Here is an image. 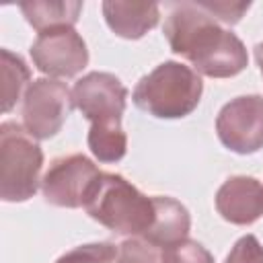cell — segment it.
<instances>
[{
    "label": "cell",
    "instance_id": "obj_1",
    "mask_svg": "<svg viewBox=\"0 0 263 263\" xmlns=\"http://www.w3.org/2000/svg\"><path fill=\"white\" fill-rule=\"evenodd\" d=\"M164 37L175 53L210 78L236 76L249 64L245 43L230 29L220 27L197 2L173 6L164 21Z\"/></svg>",
    "mask_w": 263,
    "mask_h": 263
},
{
    "label": "cell",
    "instance_id": "obj_2",
    "mask_svg": "<svg viewBox=\"0 0 263 263\" xmlns=\"http://www.w3.org/2000/svg\"><path fill=\"white\" fill-rule=\"evenodd\" d=\"M86 214L119 236H144L154 220V201L117 173H101L86 193Z\"/></svg>",
    "mask_w": 263,
    "mask_h": 263
},
{
    "label": "cell",
    "instance_id": "obj_3",
    "mask_svg": "<svg viewBox=\"0 0 263 263\" xmlns=\"http://www.w3.org/2000/svg\"><path fill=\"white\" fill-rule=\"evenodd\" d=\"M203 92L199 74L181 62H162L142 76L132 92L138 109L158 119H181L195 111Z\"/></svg>",
    "mask_w": 263,
    "mask_h": 263
},
{
    "label": "cell",
    "instance_id": "obj_4",
    "mask_svg": "<svg viewBox=\"0 0 263 263\" xmlns=\"http://www.w3.org/2000/svg\"><path fill=\"white\" fill-rule=\"evenodd\" d=\"M43 150L16 121L0 125V197L16 203L37 193Z\"/></svg>",
    "mask_w": 263,
    "mask_h": 263
},
{
    "label": "cell",
    "instance_id": "obj_5",
    "mask_svg": "<svg viewBox=\"0 0 263 263\" xmlns=\"http://www.w3.org/2000/svg\"><path fill=\"white\" fill-rule=\"evenodd\" d=\"M74 109L72 90L55 78H37L23 97V127L35 140L53 138Z\"/></svg>",
    "mask_w": 263,
    "mask_h": 263
},
{
    "label": "cell",
    "instance_id": "obj_6",
    "mask_svg": "<svg viewBox=\"0 0 263 263\" xmlns=\"http://www.w3.org/2000/svg\"><path fill=\"white\" fill-rule=\"evenodd\" d=\"M220 142L236 154H253L263 148V97L242 95L228 101L216 117Z\"/></svg>",
    "mask_w": 263,
    "mask_h": 263
},
{
    "label": "cell",
    "instance_id": "obj_7",
    "mask_svg": "<svg viewBox=\"0 0 263 263\" xmlns=\"http://www.w3.org/2000/svg\"><path fill=\"white\" fill-rule=\"evenodd\" d=\"M33 66L58 78H72L88 64V49L74 27H60L39 33L31 45Z\"/></svg>",
    "mask_w": 263,
    "mask_h": 263
},
{
    "label": "cell",
    "instance_id": "obj_8",
    "mask_svg": "<svg viewBox=\"0 0 263 263\" xmlns=\"http://www.w3.org/2000/svg\"><path fill=\"white\" fill-rule=\"evenodd\" d=\"M101 175L97 164L84 154L55 158L41 179V191L47 203L58 208H82L88 189Z\"/></svg>",
    "mask_w": 263,
    "mask_h": 263
},
{
    "label": "cell",
    "instance_id": "obj_9",
    "mask_svg": "<svg viewBox=\"0 0 263 263\" xmlns=\"http://www.w3.org/2000/svg\"><path fill=\"white\" fill-rule=\"evenodd\" d=\"M74 107L90 123L121 121L127 101V88L123 82L109 72H88L78 78L72 86Z\"/></svg>",
    "mask_w": 263,
    "mask_h": 263
},
{
    "label": "cell",
    "instance_id": "obj_10",
    "mask_svg": "<svg viewBox=\"0 0 263 263\" xmlns=\"http://www.w3.org/2000/svg\"><path fill=\"white\" fill-rule=\"evenodd\" d=\"M216 210L236 226L257 222L263 216V183L247 175L226 179L216 191Z\"/></svg>",
    "mask_w": 263,
    "mask_h": 263
},
{
    "label": "cell",
    "instance_id": "obj_11",
    "mask_svg": "<svg viewBox=\"0 0 263 263\" xmlns=\"http://www.w3.org/2000/svg\"><path fill=\"white\" fill-rule=\"evenodd\" d=\"M101 8L109 29L123 39H140L160 21V8L156 2L105 0Z\"/></svg>",
    "mask_w": 263,
    "mask_h": 263
},
{
    "label": "cell",
    "instance_id": "obj_12",
    "mask_svg": "<svg viewBox=\"0 0 263 263\" xmlns=\"http://www.w3.org/2000/svg\"><path fill=\"white\" fill-rule=\"evenodd\" d=\"M152 201H154V220L142 238L164 249L187 240L191 230V216L187 208L181 201L166 195H154Z\"/></svg>",
    "mask_w": 263,
    "mask_h": 263
},
{
    "label": "cell",
    "instance_id": "obj_13",
    "mask_svg": "<svg viewBox=\"0 0 263 263\" xmlns=\"http://www.w3.org/2000/svg\"><path fill=\"white\" fill-rule=\"evenodd\" d=\"M27 23L37 31L45 33L60 27H74L80 12L82 2L78 0H31L18 4Z\"/></svg>",
    "mask_w": 263,
    "mask_h": 263
},
{
    "label": "cell",
    "instance_id": "obj_14",
    "mask_svg": "<svg viewBox=\"0 0 263 263\" xmlns=\"http://www.w3.org/2000/svg\"><path fill=\"white\" fill-rule=\"evenodd\" d=\"M86 142L92 156L105 164L119 162L127 152V136L121 127V121L90 123Z\"/></svg>",
    "mask_w": 263,
    "mask_h": 263
},
{
    "label": "cell",
    "instance_id": "obj_15",
    "mask_svg": "<svg viewBox=\"0 0 263 263\" xmlns=\"http://www.w3.org/2000/svg\"><path fill=\"white\" fill-rule=\"evenodd\" d=\"M0 74H2V111L8 113L25 97L31 84V70L18 53L10 49H0Z\"/></svg>",
    "mask_w": 263,
    "mask_h": 263
},
{
    "label": "cell",
    "instance_id": "obj_16",
    "mask_svg": "<svg viewBox=\"0 0 263 263\" xmlns=\"http://www.w3.org/2000/svg\"><path fill=\"white\" fill-rule=\"evenodd\" d=\"M115 263H171L168 249L158 247L142 236H129L119 245Z\"/></svg>",
    "mask_w": 263,
    "mask_h": 263
},
{
    "label": "cell",
    "instance_id": "obj_17",
    "mask_svg": "<svg viewBox=\"0 0 263 263\" xmlns=\"http://www.w3.org/2000/svg\"><path fill=\"white\" fill-rule=\"evenodd\" d=\"M117 251L113 242H88L64 253L55 263H115Z\"/></svg>",
    "mask_w": 263,
    "mask_h": 263
},
{
    "label": "cell",
    "instance_id": "obj_18",
    "mask_svg": "<svg viewBox=\"0 0 263 263\" xmlns=\"http://www.w3.org/2000/svg\"><path fill=\"white\" fill-rule=\"evenodd\" d=\"M197 4L214 21H220L224 25H236L251 6V2H228V0H199Z\"/></svg>",
    "mask_w": 263,
    "mask_h": 263
},
{
    "label": "cell",
    "instance_id": "obj_19",
    "mask_svg": "<svg viewBox=\"0 0 263 263\" xmlns=\"http://www.w3.org/2000/svg\"><path fill=\"white\" fill-rule=\"evenodd\" d=\"M224 263H263V245L255 234H245L232 245Z\"/></svg>",
    "mask_w": 263,
    "mask_h": 263
},
{
    "label": "cell",
    "instance_id": "obj_20",
    "mask_svg": "<svg viewBox=\"0 0 263 263\" xmlns=\"http://www.w3.org/2000/svg\"><path fill=\"white\" fill-rule=\"evenodd\" d=\"M171 263H214L212 253L197 240H183L175 247H168Z\"/></svg>",
    "mask_w": 263,
    "mask_h": 263
},
{
    "label": "cell",
    "instance_id": "obj_21",
    "mask_svg": "<svg viewBox=\"0 0 263 263\" xmlns=\"http://www.w3.org/2000/svg\"><path fill=\"white\" fill-rule=\"evenodd\" d=\"M255 60H257V64L261 68V74H263V43H257L255 45Z\"/></svg>",
    "mask_w": 263,
    "mask_h": 263
}]
</instances>
